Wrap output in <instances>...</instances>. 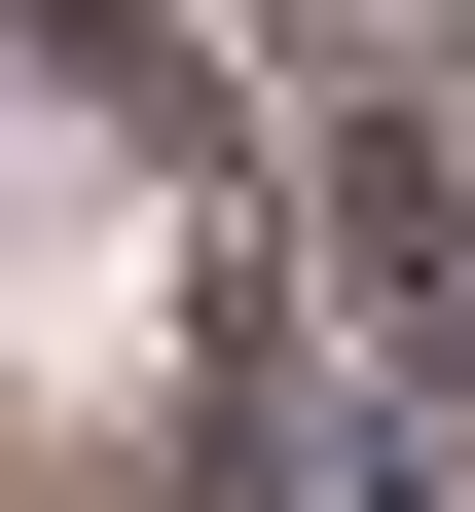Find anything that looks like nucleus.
Returning a JSON list of instances; mask_svg holds the SVG:
<instances>
[{"label":"nucleus","mask_w":475,"mask_h":512,"mask_svg":"<svg viewBox=\"0 0 475 512\" xmlns=\"http://www.w3.org/2000/svg\"><path fill=\"white\" fill-rule=\"evenodd\" d=\"M439 37H475V0H439Z\"/></svg>","instance_id":"nucleus-1"}]
</instances>
